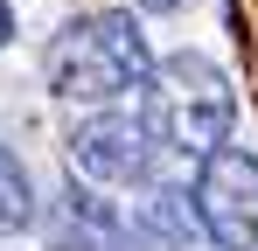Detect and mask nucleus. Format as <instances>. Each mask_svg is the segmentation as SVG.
<instances>
[{
    "label": "nucleus",
    "instance_id": "obj_1",
    "mask_svg": "<svg viewBox=\"0 0 258 251\" xmlns=\"http://www.w3.org/2000/svg\"><path fill=\"white\" fill-rule=\"evenodd\" d=\"M154 49L133 14H84L49 42V84L70 105H119L126 91H147Z\"/></svg>",
    "mask_w": 258,
    "mask_h": 251
},
{
    "label": "nucleus",
    "instance_id": "obj_2",
    "mask_svg": "<svg viewBox=\"0 0 258 251\" xmlns=\"http://www.w3.org/2000/svg\"><path fill=\"white\" fill-rule=\"evenodd\" d=\"M147 119L161 133V147H174V154H216L230 140L237 98L210 56H168L147 77Z\"/></svg>",
    "mask_w": 258,
    "mask_h": 251
},
{
    "label": "nucleus",
    "instance_id": "obj_3",
    "mask_svg": "<svg viewBox=\"0 0 258 251\" xmlns=\"http://www.w3.org/2000/svg\"><path fill=\"white\" fill-rule=\"evenodd\" d=\"M196 223L223 251H258V154L244 147H216L196 167Z\"/></svg>",
    "mask_w": 258,
    "mask_h": 251
},
{
    "label": "nucleus",
    "instance_id": "obj_4",
    "mask_svg": "<svg viewBox=\"0 0 258 251\" xmlns=\"http://www.w3.org/2000/svg\"><path fill=\"white\" fill-rule=\"evenodd\" d=\"M70 161L105 189H140L161 167V133L147 112H98L70 133Z\"/></svg>",
    "mask_w": 258,
    "mask_h": 251
},
{
    "label": "nucleus",
    "instance_id": "obj_5",
    "mask_svg": "<svg viewBox=\"0 0 258 251\" xmlns=\"http://www.w3.org/2000/svg\"><path fill=\"white\" fill-rule=\"evenodd\" d=\"M196 230H203V223H196V203L174 196V189H154L147 203L133 209V237H140L147 251H188Z\"/></svg>",
    "mask_w": 258,
    "mask_h": 251
},
{
    "label": "nucleus",
    "instance_id": "obj_6",
    "mask_svg": "<svg viewBox=\"0 0 258 251\" xmlns=\"http://www.w3.org/2000/svg\"><path fill=\"white\" fill-rule=\"evenodd\" d=\"M35 223V189H28V167L0 147V237L7 230H28Z\"/></svg>",
    "mask_w": 258,
    "mask_h": 251
},
{
    "label": "nucleus",
    "instance_id": "obj_7",
    "mask_svg": "<svg viewBox=\"0 0 258 251\" xmlns=\"http://www.w3.org/2000/svg\"><path fill=\"white\" fill-rule=\"evenodd\" d=\"M14 42V14H7V0H0V49Z\"/></svg>",
    "mask_w": 258,
    "mask_h": 251
},
{
    "label": "nucleus",
    "instance_id": "obj_8",
    "mask_svg": "<svg viewBox=\"0 0 258 251\" xmlns=\"http://www.w3.org/2000/svg\"><path fill=\"white\" fill-rule=\"evenodd\" d=\"M140 7H154V14H168V7H181V0H140Z\"/></svg>",
    "mask_w": 258,
    "mask_h": 251
}]
</instances>
